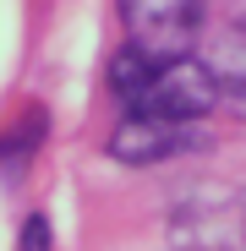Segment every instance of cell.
I'll use <instances>...</instances> for the list:
<instances>
[{"instance_id": "obj_1", "label": "cell", "mask_w": 246, "mask_h": 251, "mask_svg": "<svg viewBox=\"0 0 246 251\" xmlns=\"http://www.w3.org/2000/svg\"><path fill=\"white\" fill-rule=\"evenodd\" d=\"M109 88L126 104V115H148V120H181L197 126L219 104V82L197 55H137L120 50L109 66Z\"/></svg>"}, {"instance_id": "obj_2", "label": "cell", "mask_w": 246, "mask_h": 251, "mask_svg": "<svg viewBox=\"0 0 246 251\" xmlns=\"http://www.w3.org/2000/svg\"><path fill=\"white\" fill-rule=\"evenodd\" d=\"M115 11L137 55H191L202 27V0H115Z\"/></svg>"}, {"instance_id": "obj_3", "label": "cell", "mask_w": 246, "mask_h": 251, "mask_svg": "<svg viewBox=\"0 0 246 251\" xmlns=\"http://www.w3.org/2000/svg\"><path fill=\"white\" fill-rule=\"evenodd\" d=\"M191 148H197V126L148 120V115H120L115 137H109V158H120V164H164Z\"/></svg>"}, {"instance_id": "obj_4", "label": "cell", "mask_w": 246, "mask_h": 251, "mask_svg": "<svg viewBox=\"0 0 246 251\" xmlns=\"http://www.w3.org/2000/svg\"><path fill=\"white\" fill-rule=\"evenodd\" d=\"M17 251H50V219H44V213L22 219V240H17Z\"/></svg>"}, {"instance_id": "obj_5", "label": "cell", "mask_w": 246, "mask_h": 251, "mask_svg": "<svg viewBox=\"0 0 246 251\" xmlns=\"http://www.w3.org/2000/svg\"><path fill=\"white\" fill-rule=\"evenodd\" d=\"M241 99H246V88H241Z\"/></svg>"}]
</instances>
